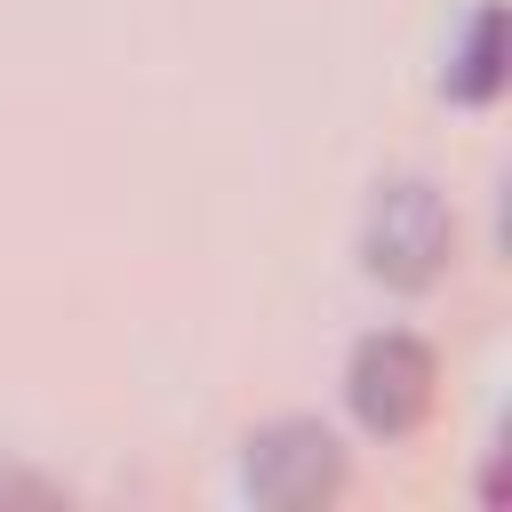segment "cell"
Listing matches in <instances>:
<instances>
[{
    "label": "cell",
    "mask_w": 512,
    "mask_h": 512,
    "mask_svg": "<svg viewBox=\"0 0 512 512\" xmlns=\"http://www.w3.org/2000/svg\"><path fill=\"white\" fill-rule=\"evenodd\" d=\"M440 88H448L456 104H496V88H504V8H480V16L464 24V48L448 56Z\"/></svg>",
    "instance_id": "277c9868"
},
{
    "label": "cell",
    "mask_w": 512,
    "mask_h": 512,
    "mask_svg": "<svg viewBox=\"0 0 512 512\" xmlns=\"http://www.w3.org/2000/svg\"><path fill=\"white\" fill-rule=\"evenodd\" d=\"M432 392H440V360L416 328H368L344 360V408L376 440H408L432 416Z\"/></svg>",
    "instance_id": "7a4b0ae2"
},
{
    "label": "cell",
    "mask_w": 512,
    "mask_h": 512,
    "mask_svg": "<svg viewBox=\"0 0 512 512\" xmlns=\"http://www.w3.org/2000/svg\"><path fill=\"white\" fill-rule=\"evenodd\" d=\"M448 256H456V216H448V200L424 176H400V184H384L368 200V216H360V264H368V280H384L400 296H424L448 272Z\"/></svg>",
    "instance_id": "6da1fadb"
},
{
    "label": "cell",
    "mask_w": 512,
    "mask_h": 512,
    "mask_svg": "<svg viewBox=\"0 0 512 512\" xmlns=\"http://www.w3.org/2000/svg\"><path fill=\"white\" fill-rule=\"evenodd\" d=\"M240 488L272 512H312L344 488V440L320 416H272L264 432H248Z\"/></svg>",
    "instance_id": "3957f363"
}]
</instances>
